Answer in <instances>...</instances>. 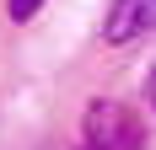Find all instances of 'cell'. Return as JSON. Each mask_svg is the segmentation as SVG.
<instances>
[{
    "instance_id": "cell-1",
    "label": "cell",
    "mask_w": 156,
    "mask_h": 150,
    "mask_svg": "<svg viewBox=\"0 0 156 150\" xmlns=\"http://www.w3.org/2000/svg\"><path fill=\"white\" fill-rule=\"evenodd\" d=\"M76 150H145V139H140V123L129 118L119 102H92Z\"/></svg>"
},
{
    "instance_id": "cell-2",
    "label": "cell",
    "mask_w": 156,
    "mask_h": 150,
    "mask_svg": "<svg viewBox=\"0 0 156 150\" xmlns=\"http://www.w3.org/2000/svg\"><path fill=\"white\" fill-rule=\"evenodd\" d=\"M145 32H156V0H108V16H102L108 43H135Z\"/></svg>"
},
{
    "instance_id": "cell-3",
    "label": "cell",
    "mask_w": 156,
    "mask_h": 150,
    "mask_svg": "<svg viewBox=\"0 0 156 150\" xmlns=\"http://www.w3.org/2000/svg\"><path fill=\"white\" fill-rule=\"evenodd\" d=\"M5 11H11V22H32L43 11V0H5Z\"/></svg>"
},
{
    "instance_id": "cell-4",
    "label": "cell",
    "mask_w": 156,
    "mask_h": 150,
    "mask_svg": "<svg viewBox=\"0 0 156 150\" xmlns=\"http://www.w3.org/2000/svg\"><path fill=\"white\" fill-rule=\"evenodd\" d=\"M145 102H151V113H156V64H151V75H145Z\"/></svg>"
}]
</instances>
